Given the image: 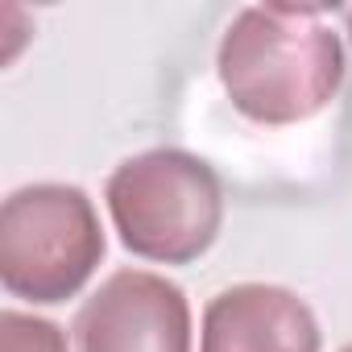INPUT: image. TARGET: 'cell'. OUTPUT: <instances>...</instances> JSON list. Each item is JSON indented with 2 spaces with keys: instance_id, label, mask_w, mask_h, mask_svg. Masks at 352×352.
<instances>
[{
  "instance_id": "1",
  "label": "cell",
  "mask_w": 352,
  "mask_h": 352,
  "mask_svg": "<svg viewBox=\"0 0 352 352\" xmlns=\"http://www.w3.org/2000/svg\"><path fill=\"white\" fill-rule=\"evenodd\" d=\"M220 79L232 104L261 124L315 116L344 79V50L323 9H245L220 46Z\"/></svg>"
},
{
  "instance_id": "2",
  "label": "cell",
  "mask_w": 352,
  "mask_h": 352,
  "mask_svg": "<svg viewBox=\"0 0 352 352\" xmlns=\"http://www.w3.org/2000/svg\"><path fill=\"white\" fill-rule=\"evenodd\" d=\"M108 208L120 241L149 261H195L220 232L224 199L212 166L179 149L129 157L108 179Z\"/></svg>"
},
{
  "instance_id": "3",
  "label": "cell",
  "mask_w": 352,
  "mask_h": 352,
  "mask_svg": "<svg viewBox=\"0 0 352 352\" xmlns=\"http://www.w3.org/2000/svg\"><path fill=\"white\" fill-rule=\"evenodd\" d=\"M104 257V232L79 187H25L0 212V278L21 298H71Z\"/></svg>"
},
{
  "instance_id": "4",
  "label": "cell",
  "mask_w": 352,
  "mask_h": 352,
  "mask_svg": "<svg viewBox=\"0 0 352 352\" xmlns=\"http://www.w3.org/2000/svg\"><path fill=\"white\" fill-rule=\"evenodd\" d=\"M79 352H191V311L183 290L145 274H112L79 311Z\"/></svg>"
},
{
  "instance_id": "5",
  "label": "cell",
  "mask_w": 352,
  "mask_h": 352,
  "mask_svg": "<svg viewBox=\"0 0 352 352\" xmlns=\"http://www.w3.org/2000/svg\"><path fill=\"white\" fill-rule=\"evenodd\" d=\"M204 352H319V327L290 290L249 282L208 302Z\"/></svg>"
},
{
  "instance_id": "6",
  "label": "cell",
  "mask_w": 352,
  "mask_h": 352,
  "mask_svg": "<svg viewBox=\"0 0 352 352\" xmlns=\"http://www.w3.org/2000/svg\"><path fill=\"white\" fill-rule=\"evenodd\" d=\"M0 352H67V340L46 319L5 311L0 315Z\"/></svg>"
},
{
  "instance_id": "7",
  "label": "cell",
  "mask_w": 352,
  "mask_h": 352,
  "mask_svg": "<svg viewBox=\"0 0 352 352\" xmlns=\"http://www.w3.org/2000/svg\"><path fill=\"white\" fill-rule=\"evenodd\" d=\"M344 352H352V344H348V348H344Z\"/></svg>"
}]
</instances>
